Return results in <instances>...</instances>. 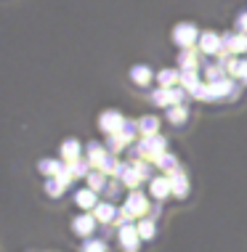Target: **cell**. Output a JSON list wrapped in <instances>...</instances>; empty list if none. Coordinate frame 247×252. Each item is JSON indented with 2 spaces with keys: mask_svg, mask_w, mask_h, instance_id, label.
<instances>
[{
  "mask_svg": "<svg viewBox=\"0 0 247 252\" xmlns=\"http://www.w3.org/2000/svg\"><path fill=\"white\" fill-rule=\"evenodd\" d=\"M146 213V196H143L141 191H133L128 196V202H125V207H122V215H120V220L122 223H128L130 218H136V215H143Z\"/></svg>",
  "mask_w": 247,
  "mask_h": 252,
  "instance_id": "1",
  "label": "cell"
},
{
  "mask_svg": "<svg viewBox=\"0 0 247 252\" xmlns=\"http://www.w3.org/2000/svg\"><path fill=\"white\" fill-rule=\"evenodd\" d=\"M139 154L143 159H157V157L165 154V138L162 135H146L139 146Z\"/></svg>",
  "mask_w": 247,
  "mask_h": 252,
  "instance_id": "2",
  "label": "cell"
},
{
  "mask_svg": "<svg viewBox=\"0 0 247 252\" xmlns=\"http://www.w3.org/2000/svg\"><path fill=\"white\" fill-rule=\"evenodd\" d=\"M173 40L181 48H191V45L200 40V35H197V27L191 24V22H183V24H178L176 30H173Z\"/></svg>",
  "mask_w": 247,
  "mask_h": 252,
  "instance_id": "3",
  "label": "cell"
},
{
  "mask_svg": "<svg viewBox=\"0 0 247 252\" xmlns=\"http://www.w3.org/2000/svg\"><path fill=\"white\" fill-rule=\"evenodd\" d=\"M139 239H141L139 228L130 226V223H122V228H120V244H122V250L136 252V250H139Z\"/></svg>",
  "mask_w": 247,
  "mask_h": 252,
  "instance_id": "4",
  "label": "cell"
},
{
  "mask_svg": "<svg viewBox=\"0 0 247 252\" xmlns=\"http://www.w3.org/2000/svg\"><path fill=\"white\" fill-rule=\"evenodd\" d=\"M99 122H101V130L109 133V135H112V133H120L122 127H125V120H122L120 112H104Z\"/></svg>",
  "mask_w": 247,
  "mask_h": 252,
  "instance_id": "5",
  "label": "cell"
},
{
  "mask_svg": "<svg viewBox=\"0 0 247 252\" xmlns=\"http://www.w3.org/2000/svg\"><path fill=\"white\" fill-rule=\"evenodd\" d=\"M200 51L202 53H218V51H223V35H215V32H202V35H200Z\"/></svg>",
  "mask_w": 247,
  "mask_h": 252,
  "instance_id": "6",
  "label": "cell"
},
{
  "mask_svg": "<svg viewBox=\"0 0 247 252\" xmlns=\"http://www.w3.org/2000/svg\"><path fill=\"white\" fill-rule=\"evenodd\" d=\"M223 51L226 53H245L247 51V35L245 32H239V35H234V32L223 35Z\"/></svg>",
  "mask_w": 247,
  "mask_h": 252,
  "instance_id": "7",
  "label": "cell"
},
{
  "mask_svg": "<svg viewBox=\"0 0 247 252\" xmlns=\"http://www.w3.org/2000/svg\"><path fill=\"white\" fill-rule=\"evenodd\" d=\"M96 220H99V218H96V215H88V213L77 215V218L72 220L74 234H80V236H91V234H93V228H96Z\"/></svg>",
  "mask_w": 247,
  "mask_h": 252,
  "instance_id": "8",
  "label": "cell"
},
{
  "mask_svg": "<svg viewBox=\"0 0 247 252\" xmlns=\"http://www.w3.org/2000/svg\"><path fill=\"white\" fill-rule=\"evenodd\" d=\"M74 202H77V207H82V210L96 207V204H99V199H96V189H82V191H77Z\"/></svg>",
  "mask_w": 247,
  "mask_h": 252,
  "instance_id": "9",
  "label": "cell"
},
{
  "mask_svg": "<svg viewBox=\"0 0 247 252\" xmlns=\"http://www.w3.org/2000/svg\"><path fill=\"white\" fill-rule=\"evenodd\" d=\"M130 77H133L136 85L146 88L149 83H152V69H149V66H143V64H139V66H133V69H130Z\"/></svg>",
  "mask_w": 247,
  "mask_h": 252,
  "instance_id": "10",
  "label": "cell"
},
{
  "mask_svg": "<svg viewBox=\"0 0 247 252\" xmlns=\"http://www.w3.org/2000/svg\"><path fill=\"white\" fill-rule=\"evenodd\" d=\"M170 191H173V186H170V175L168 178H154L152 181V196H157V199H165Z\"/></svg>",
  "mask_w": 247,
  "mask_h": 252,
  "instance_id": "11",
  "label": "cell"
},
{
  "mask_svg": "<svg viewBox=\"0 0 247 252\" xmlns=\"http://www.w3.org/2000/svg\"><path fill=\"white\" fill-rule=\"evenodd\" d=\"M61 157H64V162H74V159H80V144H77L74 138L64 141V144H61Z\"/></svg>",
  "mask_w": 247,
  "mask_h": 252,
  "instance_id": "12",
  "label": "cell"
},
{
  "mask_svg": "<svg viewBox=\"0 0 247 252\" xmlns=\"http://www.w3.org/2000/svg\"><path fill=\"white\" fill-rule=\"evenodd\" d=\"M170 186H173L176 196H186V189H189L186 175H183V173H170Z\"/></svg>",
  "mask_w": 247,
  "mask_h": 252,
  "instance_id": "13",
  "label": "cell"
},
{
  "mask_svg": "<svg viewBox=\"0 0 247 252\" xmlns=\"http://www.w3.org/2000/svg\"><path fill=\"white\" fill-rule=\"evenodd\" d=\"M157 80H160V88H173L178 80H181V72L178 69H162L157 74Z\"/></svg>",
  "mask_w": 247,
  "mask_h": 252,
  "instance_id": "14",
  "label": "cell"
},
{
  "mask_svg": "<svg viewBox=\"0 0 247 252\" xmlns=\"http://www.w3.org/2000/svg\"><path fill=\"white\" fill-rule=\"evenodd\" d=\"M37 167H40V173H43V175H59L67 165H61V162H56V159H43Z\"/></svg>",
  "mask_w": 247,
  "mask_h": 252,
  "instance_id": "15",
  "label": "cell"
},
{
  "mask_svg": "<svg viewBox=\"0 0 247 252\" xmlns=\"http://www.w3.org/2000/svg\"><path fill=\"white\" fill-rule=\"evenodd\" d=\"M96 218L101 223H112L114 220V207L112 204H96Z\"/></svg>",
  "mask_w": 247,
  "mask_h": 252,
  "instance_id": "16",
  "label": "cell"
},
{
  "mask_svg": "<svg viewBox=\"0 0 247 252\" xmlns=\"http://www.w3.org/2000/svg\"><path fill=\"white\" fill-rule=\"evenodd\" d=\"M178 61H181V69H197V53H191L189 48L181 51Z\"/></svg>",
  "mask_w": 247,
  "mask_h": 252,
  "instance_id": "17",
  "label": "cell"
},
{
  "mask_svg": "<svg viewBox=\"0 0 247 252\" xmlns=\"http://www.w3.org/2000/svg\"><path fill=\"white\" fill-rule=\"evenodd\" d=\"M139 130L143 135H157V117H141L139 120Z\"/></svg>",
  "mask_w": 247,
  "mask_h": 252,
  "instance_id": "18",
  "label": "cell"
},
{
  "mask_svg": "<svg viewBox=\"0 0 247 252\" xmlns=\"http://www.w3.org/2000/svg\"><path fill=\"white\" fill-rule=\"evenodd\" d=\"M154 162H157L160 167H165L168 173H178V170H176V165H178V162H176V157H173V154H168V152H165L162 157H157Z\"/></svg>",
  "mask_w": 247,
  "mask_h": 252,
  "instance_id": "19",
  "label": "cell"
},
{
  "mask_svg": "<svg viewBox=\"0 0 247 252\" xmlns=\"http://www.w3.org/2000/svg\"><path fill=\"white\" fill-rule=\"evenodd\" d=\"M168 120L170 122H183V120H186V106H181V104L170 106L168 109Z\"/></svg>",
  "mask_w": 247,
  "mask_h": 252,
  "instance_id": "20",
  "label": "cell"
},
{
  "mask_svg": "<svg viewBox=\"0 0 247 252\" xmlns=\"http://www.w3.org/2000/svg\"><path fill=\"white\" fill-rule=\"evenodd\" d=\"M139 234H141V239H154V223L152 220H141Z\"/></svg>",
  "mask_w": 247,
  "mask_h": 252,
  "instance_id": "21",
  "label": "cell"
},
{
  "mask_svg": "<svg viewBox=\"0 0 247 252\" xmlns=\"http://www.w3.org/2000/svg\"><path fill=\"white\" fill-rule=\"evenodd\" d=\"M82 252H106V247H104V242H99V239H88L82 244Z\"/></svg>",
  "mask_w": 247,
  "mask_h": 252,
  "instance_id": "22",
  "label": "cell"
},
{
  "mask_svg": "<svg viewBox=\"0 0 247 252\" xmlns=\"http://www.w3.org/2000/svg\"><path fill=\"white\" fill-rule=\"evenodd\" d=\"M237 30H239V32H245V35H247V11H242V13L237 16Z\"/></svg>",
  "mask_w": 247,
  "mask_h": 252,
  "instance_id": "23",
  "label": "cell"
},
{
  "mask_svg": "<svg viewBox=\"0 0 247 252\" xmlns=\"http://www.w3.org/2000/svg\"><path fill=\"white\" fill-rule=\"evenodd\" d=\"M237 74H239V77H242L245 83H247V61H242V64H239V72H237Z\"/></svg>",
  "mask_w": 247,
  "mask_h": 252,
  "instance_id": "24",
  "label": "cell"
}]
</instances>
